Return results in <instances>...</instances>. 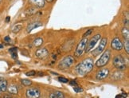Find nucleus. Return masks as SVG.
I'll use <instances>...</instances> for the list:
<instances>
[{
    "label": "nucleus",
    "instance_id": "39",
    "mask_svg": "<svg viewBox=\"0 0 129 98\" xmlns=\"http://www.w3.org/2000/svg\"><path fill=\"white\" fill-rule=\"evenodd\" d=\"M2 1H3V0H0V3H2Z\"/></svg>",
    "mask_w": 129,
    "mask_h": 98
},
{
    "label": "nucleus",
    "instance_id": "38",
    "mask_svg": "<svg viewBox=\"0 0 129 98\" xmlns=\"http://www.w3.org/2000/svg\"><path fill=\"white\" fill-rule=\"evenodd\" d=\"M3 46L2 45V44H0V49H3Z\"/></svg>",
    "mask_w": 129,
    "mask_h": 98
},
{
    "label": "nucleus",
    "instance_id": "35",
    "mask_svg": "<svg viewBox=\"0 0 129 98\" xmlns=\"http://www.w3.org/2000/svg\"><path fill=\"white\" fill-rule=\"evenodd\" d=\"M10 20H11V17H10V16H7V17L6 18V22H9Z\"/></svg>",
    "mask_w": 129,
    "mask_h": 98
},
{
    "label": "nucleus",
    "instance_id": "24",
    "mask_svg": "<svg viewBox=\"0 0 129 98\" xmlns=\"http://www.w3.org/2000/svg\"><path fill=\"white\" fill-rule=\"evenodd\" d=\"M26 75L28 77H32V76H35L36 75V72L34 70H31V71H29L26 73Z\"/></svg>",
    "mask_w": 129,
    "mask_h": 98
},
{
    "label": "nucleus",
    "instance_id": "3",
    "mask_svg": "<svg viewBox=\"0 0 129 98\" xmlns=\"http://www.w3.org/2000/svg\"><path fill=\"white\" fill-rule=\"evenodd\" d=\"M110 57H111V52H110V50H107L101 55V57L96 61V66L97 67H103V66H105L107 64V63L108 62L109 59H110Z\"/></svg>",
    "mask_w": 129,
    "mask_h": 98
},
{
    "label": "nucleus",
    "instance_id": "12",
    "mask_svg": "<svg viewBox=\"0 0 129 98\" xmlns=\"http://www.w3.org/2000/svg\"><path fill=\"white\" fill-rule=\"evenodd\" d=\"M42 26V22H31V23H29V25L27 26L26 31H27V33H29V32H31L33 30H34V29H36L38 27H40Z\"/></svg>",
    "mask_w": 129,
    "mask_h": 98
},
{
    "label": "nucleus",
    "instance_id": "29",
    "mask_svg": "<svg viewBox=\"0 0 129 98\" xmlns=\"http://www.w3.org/2000/svg\"><path fill=\"white\" fill-rule=\"evenodd\" d=\"M11 57H12L13 59H17V58H18V53H17V52L12 53H11Z\"/></svg>",
    "mask_w": 129,
    "mask_h": 98
},
{
    "label": "nucleus",
    "instance_id": "21",
    "mask_svg": "<svg viewBox=\"0 0 129 98\" xmlns=\"http://www.w3.org/2000/svg\"><path fill=\"white\" fill-rule=\"evenodd\" d=\"M124 14H126V16L124 15V19H123V23L124 25H126L127 26H128L129 25V17H128V11L124 12Z\"/></svg>",
    "mask_w": 129,
    "mask_h": 98
},
{
    "label": "nucleus",
    "instance_id": "9",
    "mask_svg": "<svg viewBox=\"0 0 129 98\" xmlns=\"http://www.w3.org/2000/svg\"><path fill=\"white\" fill-rule=\"evenodd\" d=\"M109 75V70L107 68H104L102 70H101L100 71H98L96 75V78L97 81H103L105 80V78H107Z\"/></svg>",
    "mask_w": 129,
    "mask_h": 98
},
{
    "label": "nucleus",
    "instance_id": "7",
    "mask_svg": "<svg viewBox=\"0 0 129 98\" xmlns=\"http://www.w3.org/2000/svg\"><path fill=\"white\" fill-rule=\"evenodd\" d=\"M107 38H101V42H100V44H99V46H97V48H96L95 50H94L92 52V54L93 56H98L100 55L101 53L105 50V48L106 47V45H107Z\"/></svg>",
    "mask_w": 129,
    "mask_h": 98
},
{
    "label": "nucleus",
    "instance_id": "36",
    "mask_svg": "<svg viewBox=\"0 0 129 98\" xmlns=\"http://www.w3.org/2000/svg\"><path fill=\"white\" fill-rule=\"evenodd\" d=\"M116 98H122V97H121V95H117L116 96Z\"/></svg>",
    "mask_w": 129,
    "mask_h": 98
},
{
    "label": "nucleus",
    "instance_id": "15",
    "mask_svg": "<svg viewBox=\"0 0 129 98\" xmlns=\"http://www.w3.org/2000/svg\"><path fill=\"white\" fill-rule=\"evenodd\" d=\"M10 94H18V88L16 85H11L10 86H7V89Z\"/></svg>",
    "mask_w": 129,
    "mask_h": 98
},
{
    "label": "nucleus",
    "instance_id": "10",
    "mask_svg": "<svg viewBox=\"0 0 129 98\" xmlns=\"http://www.w3.org/2000/svg\"><path fill=\"white\" fill-rule=\"evenodd\" d=\"M111 47L115 50L120 51L123 49V42L119 38H115L111 42Z\"/></svg>",
    "mask_w": 129,
    "mask_h": 98
},
{
    "label": "nucleus",
    "instance_id": "4",
    "mask_svg": "<svg viewBox=\"0 0 129 98\" xmlns=\"http://www.w3.org/2000/svg\"><path fill=\"white\" fill-rule=\"evenodd\" d=\"M74 57L73 56H66V57H64L63 59L59 62L58 64V67L61 70H66V69H68L70 67L74 62Z\"/></svg>",
    "mask_w": 129,
    "mask_h": 98
},
{
    "label": "nucleus",
    "instance_id": "11",
    "mask_svg": "<svg viewBox=\"0 0 129 98\" xmlns=\"http://www.w3.org/2000/svg\"><path fill=\"white\" fill-rule=\"evenodd\" d=\"M49 54V51L46 48H40L35 52V55L38 58H44L47 57Z\"/></svg>",
    "mask_w": 129,
    "mask_h": 98
},
{
    "label": "nucleus",
    "instance_id": "40",
    "mask_svg": "<svg viewBox=\"0 0 129 98\" xmlns=\"http://www.w3.org/2000/svg\"><path fill=\"white\" fill-rule=\"evenodd\" d=\"M0 92H1V90H0Z\"/></svg>",
    "mask_w": 129,
    "mask_h": 98
},
{
    "label": "nucleus",
    "instance_id": "1",
    "mask_svg": "<svg viewBox=\"0 0 129 98\" xmlns=\"http://www.w3.org/2000/svg\"><path fill=\"white\" fill-rule=\"evenodd\" d=\"M93 66L94 64L92 58H87V59H85L83 61L80 62L75 67V71L78 75L85 76L92 71Z\"/></svg>",
    "mask_w": 129,
    "mask_h": 98
},
{
    "label": "nucleus",
    "instance_id": "13",
    "mask_svg": "<svg viewBox=\"0 0 129 98\" xmlns=\"http://www.w3.org/2000/svg\"><path fill=\"white\" fill-rule=\"evenodd\" d=\"M37 8L35 7H29L28 8L26 11L24 12V14H22V17H25V18H29L32 15H34V14L37 13Z\"/></svg>",
    "mask_w": 129,
    "mask_h": 98
},
{
    "label": "nucleus",
    "instance_id": "5",
    "mask_svg": "<svg viewBox=\"0 0 129 98\" xmlns=\"http://www.w3.org/2000/svg\"><path fill=\"white\" fill-rule=\"evenodd\" d=\"M101 35L100 34H96V35H94L90 40L88 41L87 42V45H86V48H85V51L86 53H88V52H90L92 49L95 47L96 46V44L99 42V41H101Z\"/></svg>",
    "mask_w": 129,
    "mask_h": 98
},
{
    "label": "nucleus",
    "instance_id": "8",
    "mask_svg": "<svg viewBox=\"0 0 129 98\" xmlns=\"http://www.w3.org/2000/svg\"><path fill=\"white\" fill-rule=\"evenodd\" d=\"M26 98H39L41 96V92L38 88H29L26 92Z\"/></svg>",
    "mask_w": 129,
    "mask_h": 98
},
{
    "label": "nucleus",
    "instance_id": "2",
    "mask_svg": "<svg viewBox=\"0 0 129 98\" xmlns=\"http://www.w3.org/2000/svg\"><path fill=\"white\" fill-rule=\"evenodd\" d=\"M113 66L119 70H124L127 68V64L124 57L121 55H117L113 58Z\"/></svg>",
    "mask_w": 129,
    "mask_h": 98
},
{
    "label": "nucleus",
    "instance_id": "20",
    "mask_svg": "<svg viewBox=\"0 0 129 98\" xmlns=\"http://www.w3.org/2000/svg\"><path fill=\"white\" fill-rule=\"evenodd\" d=\"M21 82L24 86H29L32 84V81L30 80H27V79H22L21 80Z\"/></svg>",
    "mask_w": 129,
    "mask_h": 98
},
{
    "label": "nucleus",
    "instance_id": "16",
    "mask_svg": "<svg viewBox=\"0 0 129 98\" xmlns=\"http://www.w3.org/2000/svg\"><path fill=\"white\" fill-rule=\"evenodd\" d=\"M7 86H8V84H7V80H5V79L0 80V90L2 92H6L7 89Z\"/></svg>",
    "mask_w": 129,
    "mask_h": 98
},
{
    "label": "nucleus",
    "instance_id": "26",
    "mask_svg": "<svg viewBox=\"0 0 129 98\" xmlns=\"http://www.w3.org/2000/svg\"><path fill=\"white\" fill-rule=\"evenodd\" d=\"M58 80L60 81L61 82H63V83H68L69 82V80L66 77H60L58 78Z\"/></svg>",
    "mask_w": 129,
    "mask_h": 98
},
{
    "label": "nucleus",
    "instance_id": "17",
    "mask_svg": "<svg viewBox=\"0 0 129 98\" xmlns=\"http://www.w3.org/2000/svg\"><path fill=\"white\" fill-rule=\"evenodd\" d=\"M122 34L123 38L125 39L126 41H129V30L127 27H123L122 30Z\"/></svg>",
    "mask_w": 129,
    "mask_h": 98
},
{
    "label": "nucleus",
    "instance_id": "6",
    "mask_svg": "<svg viewBox=\"0 0 129 98\" xmlns=\"http://www.w3.org/2000/svg\"><path fill=\"white\" fill-rule=\"evenodd\" d=\"M87 42H88V39L86 38H84L82 40L78 43V45L76 48V50H75V54L74 55L76 57H81V55H83V53L85 51Z\"/></svg>",
    "mask_w": 129,
    "mask_h": 98
},
{
    "label": "nucleus",
    "instance_id": "34",
    "mask_svg": "<svg viewBox=\"0 0 129 98\" xmlns=\"http://www.w3.org/2000/svg\"><path fill=\"white\" fill-rule=\"evenodd\" d=\"M127 93H125V92H123V93L121 94V97L125 98V97H127Z\"/></svg>",
    "mask_w": 129,
    "mask_h": 98
},
{
    "label": "nucleus",
    "instance_id": "23",
    "mask_svg": "<svg viewBox=\"0 0 129 98\" xmlns=\"http://www.w3.org/2000/svg\"><path fill=\"white\" fill-rule=\"evenodd\" d=\"M54 93H55L57 98H64V95L62 92L61 91H55V92H53Z\"/></svg>",
    "mask_w": 129,
    "mask_h": 98
},
{
    "label": "nucleus",
    "instance_id": "22",
    "mask_svg": "<svg viewBox=\"0 0 129 98\" xmlns=\"http://www.w3.org/2000/svg\"><path fill=\"white\" fill-rule=\"evenodd\" d=\"M123 48H124V50H126L127 53L128 54V53H129V41L125 40L124 44H123Z\"/></svg>",
    "mask_w": 129,
    "mask_h": 98
},
{
    "label": "nucleus",
    "instance_id": "31",
    "mask_svg": "<svg viewBox=\"0 0 129 98\" xmlns=\"http://www.w3.org/2000/svg\"><path fill=\"white\" fill-rule=\"evenodd\" d=\"M70 85H74V86H77V83L76 82V81H74V80H72V81H70Z\"/></svg>",
    "mask_w": 129,
    "mask_h": 98
},
{
    "label": "nucleus",
    "instance_id": "33",
    "mask_svg": "<svg viewBox=\"0 0 129 98\" xmlns=\"http://www.w3.org/2000/svg\"><path fill=\"white\" fill-rule=\"evenodd\" d=\"M3 98H12V96L11 94H5Z\"/></svg>",
    "mask_w": 129,
    "mask_h": 98
},
{
    "label": "nucleus",
    "instance_id": "28",
    "mask_svg": "<svg viewBox=\"0 0 129 98\" xmlns=\"http://www.w3.org/2000/svg\"><path fill=\"white\" fill-rule=\"evenodd\" d=\"M18 51V49L16 47H13V48H11V49H9V52L12 53H15Z\"/></svg>",
    "mask_w": 129,
    "mask_h": 98
},
{
    "label": "nucleus",
    "instance_id": "37",
    "mask_svg": "<svg viewBox=\"0 0 129 98\" xmlns=\"http://www.w3.org/2000/svg\"><path fill=\"white\" fill-rule=\"evenodd\" d=\"M45 1H47V2H49V3H51L53 0H45Z\"/></svg>",
    "mask_w": 129,
    "mask_h": 98
},
{
    "label": "nucleus",
    "instance_id": "32",
    "mask_svg": "<svg viewBox=\"0 0 129 98\" xmlns=\"http://www.w3.org/2000/svg\"><path fill=\"white\" fill-rule=\"evenodd\" d=\"M49 98H57V96L54 92H51V93L49 94Z\"/></svg>",
    "mask_w": 129,
    "mask_h": 98
},
{
    "label": "nucleus",
    "instance_id": "27",
    "mask_svg": "<svg viewBox=\"0 0 129 98\" xmlns=\"http://www.w3.org/2000/svg\"><path fill=\"white\" fill-rule=\"evenodd\" d=\"M92 33V29H90V30H88L87 32H85V34H84V38H85V37H87L88 35H90V34Z\"/></svg>",
    "mask_w": 129,
    "mask_h": 98
},
{
    "label": "nucleus",
    "instance_id": "18",
    "mask_svg": "<svg viewBox=\"0 0 129 98\" xmlns=\"http://www.w3.org/2000/svg\"><path fill=\"white\" fill-rule=\"evenodd\" d=\"M43 43V39L42 38H38L34 41V46L35 47H40Z\"/></svg>",
    "mask_w": 129,
    "mask_h": 98
},
{
    "label": "nucleus",
    "instance_id": "30",
    "mask_svg": "<svg viewBox=\"0 0 129 98\" xmlns=\"http://www.w3.org/2000/svg\"><path fill=\"white\" fill-rule=\"evenodd\" d=\"M4 41H5V42H11V38H10L9 36H7V37H5V38H4Z\"/></svg>",
    "mask_w": 129,
    "mask_h": 98
},
{
    "label": "nucleus",
    "instance_id": "14",
    "mask_svg": "<svg viewBox=\"0 0 129 98\" xmlns=\"http://www.w3.org/2000/svg\"><path fill=\"white\" fill-rule=\"evenodd\" d=\"M29 2L34 7L42 8L45 5H46V1L45 0H29Z\"/></svg>",
    "mask_w": 129,
    "mask_h": 98
},
{
    "label": "nucleus",
    "instance_id": "25",
    "mask_svg": "<svg viewBox=\"0 0 129 98\" xmlns=\"http://www.w3.org/2000/svg\"><path fill=\"white\" fill-rule=\"evenodd\" d=\"M73 90L75 91L76 92H83V89L81 87H78V86H75V87H73Z\"/></svg>",
    "mask_w": 129,
    "mask_h": 98
},
{
    "label": "nucleus",
    "instance_id": "19",
    "mask_svg": "<svg viewBox=\"0 0 129 98\" xmlns=\"http://www.w3.org/2000/svg\"><path fill=\"white\" fill-rule=\"evenodd\" d=\"M22 28V26L21 25V24H17V25H15L14 27H13V29H12V32L13 33H18L19 31L21 30V29Z\"/></svg>",
    "mask_w": 129,
    "mask_h": 98
}]
</instances>
